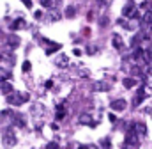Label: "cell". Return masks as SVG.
<instances>
[{
  "instance_id": "obj_1",
  "label": "cell",
  "mask_w": 152,
  "mask_h": 149,
  "mask_svg": "<svg viewBox=\"0 0 152 149\" xmlns=\"http://www.w3.org/2000/svg\"><path fill=\"white\" fill-rule=\"evenodd\" d=\"M27 101H28V98H27L25 94H18V92L7 94V103H11V105H23V103H27Z\"/></svg>"
},
{
  "instance_id": "obj_2",
  "label": "cell",
  "mask_w": 152,
  "mask_h": 149,
  "mask_svg": "<svg viewBox=\"0 0 152 149\" xmlns=\"http://www.w3.org/2000/svg\"><path fill=\"white\" fill-rule=\"evenodd\" d=\"M4 144H5V148H14L16 146V135H14L12 128L4 130Z\"/></svg>"
},
{
  "instance_id": "obj_3",
  "label": "cell",
  "mask_w": 152,
  "mask_h": 149,
  "mask_svg": "<svg viewBox=\"0 0 152 149\" xmlns=\"http://www.w3.org/2000/svg\"><path fill=\"white\" fill-rule=\"evenodd\" d=\"M110 107H112V110H115V112H122L126 107H127V103H126V100L120 98V100H113Z\"/></svg>"
},
{
  "instance_id": "obj_4",
  "label": "cell",
  "mask_w": 152,
  "mask_h": 149,
  "mask_svg": "<svg viewBox=\"0 0 152 149\" xmlns=\"http://www.w3.org/2000/svg\"><path fill=\"white\" fill-rule=\"evenodd\" d=\"M143 100H145V87L142 85V87L138 89V94H136V98H134V101H133V105L136 107V105H140V103H142Z\"/></svg>"
},
{
  "instance_id": "obj_5",
  "label": "cell",
  "mask_w": 152,
  "mask_h": 149,
  "mask_svg": "<svg viewBox=\"0 0 152 149\" xmlns=\"http://www.w3.org/2000/svg\"><path fill=\"white\" fill-rule=\"evenodd\" d=\"M78 121H80L81 124H88V126H94V124H96L94 119L90 117V114H81V115L78 117Z\"/></svg>"
},
{
  "instance_id": "obj_6",
  "label": "cell",
  "mask_w": 152,
  "mask_h": 149,
  "mask_svg": "<svg viewBox=\"0 0 152 149\" xmlns=\"http://www.w3.org/2000/svg\"><path fill=\"white\" fill-rule=\"evenodd\" d=\"M122 13H124V16L126 18H131V16H136V13H134V5L133 4H127L124 9H122Z\"/></svg>"
},
{
  "instance_id": "obj_7",
  "label": "cell",
  "mask_w": 152,
  "mask_h": 149,
  "mask_svg": "<svg viewBox=\"0 0 152 149\" xmlns=\"http://www.w3.org/2000/svg\"><path fill=\"white\" fill-rule=\"evenodd\" d=\"M134 130L138 131V135H140V137H145V135H147V128H145V124H143V122H136V124H134Z\"/></svg>"
},
{
  "instance_id": "obj_8",
  "label": "cell",
  "mask_w": 152,
  "mask_h": 149,
  "mask_svg": "<svg viewBox=\"0 0 152 149\" xmlns=\"http://www.w3.org/2000/svg\"><path fill=\"white\" fill-rule=\"evenodd\" d=\"M23 27H25V20H23V18L16 20V21L11 25V29H12V30H20V29H23Z\"/></svg>"
},
{
  "instance_id": "obj_9",
  "label": "cell",
  "mask_w": 152,
  "mask_h": 149,
  "mask_svg": "<svg viewBox=\"0 0 152 149\" xmlns=\"http://www.w3.org/2000/svg\"><path fill=\"white\" fill-rule=\"evenodd\" d=\"M57 50H60V44H58V43H51V44L46 48V55H51V53H55Z\"/></svg>"
},
{
  "instance_id": "obj_10",
  "label": "cell",
  "mask_w": 152,
  "mask_h": 149,
  "mask_svg": "<svg viewBox=\"0 0 152 149\" xmlns=\"http://www.w3.org/2000/svg\"><path fill=\"white\" fill-rule=\"evenodd\" d=\"M122 83H124V87H126V89H133V87L136 85L134 78H124V82H122Z\"/></svg>"
},
{
  "instance_id": "obj_11",
  "label": "cell",
  "mask_w": 152,
  "mask_h": 149,
  "mask_svg": "<svg viewBox=\"0 0 152 149\" xmlns=\"http://www.w3.org/2000/svg\"><path fill=\"white\" fill-rule=\"evenodd\" d=\"M55 117H57V121L64 119V117H66V108H64V107H57V114H55Z\"/></svg>"
},
{
  "instance_id": "obj_12",
  "label": "cell",
  "mask_w": 152,
  "mask_h": 149,
  "mask_svg": "<svg viewBox=\"0 0 152 149\" xmlns=\"http://www.w3.org/2000/svg\"><path fill=\"white\" fill-rule=\"evenodd\" d=\"M7 44H9V48H16V46L20 44V39H18V37H14V36H11Z\"/></svg>"
},
{
  "instance_id": "obj_13",
  "label": "cell",
  "mask_w": 152,
  "mask_h": 149,
  "mask_svg": "<svg viewBox=\"0 0 152 149\" xmlns=\"http://www.w3.org/2000/svg\"><path fill=\"white\" fill-rule=\"evenodd\" d=\"M94 91H110V85H103L101 82L94 85Z\"/></svg>"
},
{
  "instance_id": "obj_14",
  "label": "cell",
  "mask_w": 152,
  "mask_h": 149,
  "mask_svg": "<svg viewBox=\"0 0 152 149\" xmlns=\"http://www.w3.org/2000/svg\"><path fill=\"white\" fill-rule=\"evenodd\" d=\"M57 64H58V66H67V64H69V59H67V57H58V59H57Z\"/></svg>"
},
{
  "instance_id": "obj_15",
  "label": "cell",
  "mask_w": 152,
  "mask_h": 149,
  "mask_svg": "<svg viewBox=\"0 0 152 149\" xmlns=\"http://www.w3.org/2000/svg\"><path fill=\"white\" fill-rule=\"evenodd\" d=\"M2 91H4V92H5V94H11V92H12V85H11V83H7V82H5V83H4V85H2Z\"/></svg>"
},
{
  "instance_id": "obj_16",
  "label": "cell",
  "mask_w": 152,
  "mask_h": 149,
  "mask_svg": "<svg viewBox=\"0 0 152 149\" xmlns=\"http://www.w3.org/2000/svg\"><path fill=\"white\" fill-rule=\"evenodd\" d=\"M126 142H127V144H131V142H136V135L129 131V133L126 135Z\"/></svg>"
},
{
  "instance_id": "obj_17",
  "label": "cell",
  "mask_w": 152,
  "mask_h": 149,
  "mask_svg": "<svg viewBox=\"0 0 152 149\" xmlns=\"http://www.w3.org/2000/svg\"><path fill=\"white\" fill-rule=\"evenodd\" d=\"M112 39H113V46L115 48H120V46H122V39H120V36H113Z\"/></svg>"
},
{
  "instance_id": "obj_18",
  "label": "cell",
  "mask_w": 152,
  "mask_h": 149,
  "mask_svg": "<svg viewBox=\"0 0 152 149\" xmlns=\"http://www.w3.org/2000/svg\"><path fill=\"white\" fill-rule=\"evenodd\" d=\"M143 21H145L147 25H152V13H145V14H143Z\"/></svg>"
},
{
  "instance_id": "obj_19",
  "label": "cell",
  "mask_w": 152,
  "mask_h": 149,
  "mask_svg": "<svg viewBox=\"0 0 152 149\" xmlns=\"http://www.w3.org/2000/svg\"><path fill=\"white\" fill-rule=\"evenodd\" d=\"M21 68H23V71H25V73H28V71H30V68H32V64H30V62H28V60H25V62H23V66H21Z\"/></svg>"
},
{
  "instance_id": "obj_20",
  "label": "cell",
  "mask_w": 152,
  "mask_h": 149,
  "mask_svg": "<svg viewBox=\"0 0 152 149\" xmlns=\"http://www.w3.org/2000/svg\"><path fill=\"white\" fill-rule=\"evenodd\" d=\"M0 78H11V71L9 69L7 71L5 69H0Z\"/></svg>"
},
{
  "instance_id": "obj_21",
  "label": "cell",
  "mask_w": 152,
  "mask_h": 149,
  "mask_svg": "<svg viewBox=\"0 0 152 149\" xmlns=\"http://www.w3.org/2000/svg\"><path fill=\"white\" fill-rule=\"evenodd\" d=\"M66 16H67V18H73V16H75V7H73V5H71V7H67Z\"/></svg>"
},
{
  "instance_id": "obj_22",
  "label": "cell",
  "mask_w": 152,
  "mask_h": 149,
  "mask_svg": "<svg viewBox=\"0 0 152 149\" xmlns=\"http://www.w3.org/2000/svg\"><path fill=\"white\" fill-rule=\"evenodd\" d=\"M14 121H16L20 126H23V124H25V121H23V117H21V115H14Z\"/></svg>"
},
{
  "instance_id": "obj_23",
  "label": "cell",
  "mask_w": 152,
  "mask_h": 149,
  "mask_svg": "<svg viewBox=\"0 0 152 149\" xmlns=\"http://www.w3.org/2000/svg\"><path fill=\"white\" fill-rule=\"evenodd\" d=\"M41 5L42 7H51V0H41Z\"/></svg>"
},
{
  "instance_id": "obj_24",
  "label": "cell",
  "mask_w": 152,
  "mask_h": 149,
  "mask_svg": "<svg viewBox=\"0 0 152 149\" xmlns=\"http://www.w3.org/2000/svg\"><path fill=\"white\" fill-rule=\"evenodd\" d=\"M51 87H53V82H51V80H48V82H46V89H51Z\"/></svg>"
},
{
  "instance_id": "obj_25",
  "label": "cell",
  "mask_w": 152,
  "mask_h": 149,
  "mask_svg": "<svg viewBox=\"0 0 152 149\" xmlns=\"http://www.w3.org/2000/svg\"><path fill=\"white\" fill-rule=\"evenodd\" d=\"M106 23H108V18H106V16H104V18H101V25H106Z\"/></svg>"
},
{
  "instance_id": "obj_26",
  "label": "cell",
  "mask_w": 152,
  "mask_h": 149,
  "mask_svg": "<svg viewBox=\"0 0 152 149\" xmlns=\"http://www.w3.org/2000/svg\"><path fill=\"white\" fill-rule=\"evenodd\" d=\"M23 4H25L27 7H32V2H30V0H23Z\"/></svg>"
},
{
  "instance_id": "obj_27",
  "label": "cell",
  "mask_w": 152,
  "mask_h": 149,
  "mask_svg": "<svg viewBox=\"0 0 152 149\" xmlns=\"http://www.w3.org/2000/svg\"><path fill=\"white\" fill-rule=\"evenodd\" d=\"M103 146H104L106 149H110V142H108V140H104V142H103Z\"/></svg>"
},
{
  "instance_id": "obj_28",
  "label": "cell",
  "mask_w": 152,
  "mask_h": 149,
  "mask_svg": "<svg viewBox=\"0 0 152 149\" xmlns=\"http://www.w3.org/2000/svg\"><path fill=\"white\" fill-rule=\"evenodd\" d=\"M76 149H88V148H87V146H78Z\"/></svg>"
},
{
  "instance_id": "obj_29",
  "label": "cell",
  "mask_w": 152,
  "mask_h": 149,
  "mask_svg": "<svg viewBox=\"0 0 152 149\" xmlns=\"http://www.w3.org/2000/svg\"><path fill=\"white\" fill-rule=\"evenodd\" d=\"M122 149H127V148H122Z\"/></svg>"
}]
</instances>
